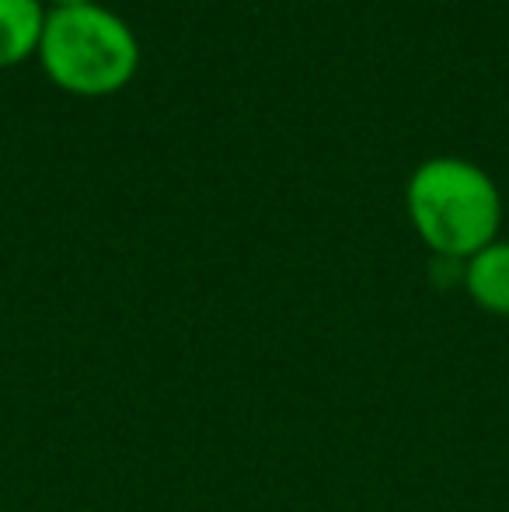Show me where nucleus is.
Returning <instances> with one entry per match:
<instances>
[{
    "label": "nucleus",
    "mask_w": 509,
    "mask_h": 512,
    "mask_svg": "<svg viewBox=\"0 0 509 512\" xmlns=\"http://www.w3.org/2000/svg\"><path fill=\"white\" fill-rule=\"evenodd\" d=\"M46 14L42 0H0V70L39 56Z\"/></svg>",
    "instance_id": "4"
},
{
    "label": "nucleus",
    "mask_w": 509,
    "mask_h": 512,
    "mask_svg": "<svg viewBox=\"0 0 509 512\" xmlns=\"http://www.w3.org/2000/svg\"><path fill=\"white\" fill-rule=\"evenodd\" d=\"M49 4V11H63V7H81V4H95V0H42Z\"/></svg>",
    "instance_id": "5"
},
{
    "label": "nucleus",
    "mask_w": 509,
    "mask_h": 512,
    "mask_svg": "<svg viewBox=\"0 0 509 512\" xmlns=\"http://www.w3.org/2000/svg\"><path fill=\"white\" fill-rule=\"evenodd\" d=\"M408 220L426 248L461 258L492 244L503 227V196L489 171L464 157H429L412 171L405 189Z\"/></svg>",
    "instance_id": "1"
},
{
    "label": "nucleus",
    "mask_w": 509,
    "mask_h": 512,
    "mask_svg": "<svg viewBox=\"0 0 509 512\" xmlns=\"http://www.w3.org/2000/svg\"><path fill=\"white\" fill-rule=\"evenodd\" d=\"M39 63L56 88L102 98L133 81L140 67V42L116 11L95 0L46 14Z\"/></svg>",
    "instance_id": "2"
},
{
    "label": "nucleus",
    "mask_w": 509,
    "mask_h": 512,
    "mask_svg": "<svg viewBox=\"0 0 509 512\" xmlns=\"http://www.w3.org/2000/svg\"><path fill=\"white\" fill-rule=\"evenodd\" d=\"M464 290L482 310L509 317V241L496 237L464 262Z\"/></svg>",
    "instance_id": "3"
}]
</instances>
